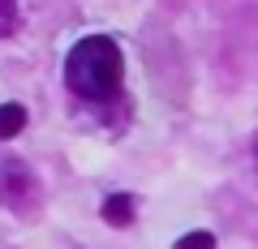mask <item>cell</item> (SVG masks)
Masks as SVG:
<instances>
[{
    "mask_svg": "<svg viewBox=\"0 0 258 249\" xmlns=\"http://www.w3.org/2000/svg\"><path fill=\"white\" fill-rule=\"evenodd\" d=\"M120 47L112 43L108 35H91L64 56V82L78 99H91V103H103L116 95L120 86Z\"/></svg>",
    "mask_w": 258,
    "mask_h": 249,
    "instance_id": "6da1fadb",
    "label": "cell"
},
{
    "mask_svg": "<svg viewBox=\"0 0 258 249\" xmlns=\"http://www.w3.org/2000/svg\"><path fill=\"white\" fill-rule=\"evenodd\" d=\"M22 129H26V108H22V103H5V108H0V142L18 138Z\"/></svg>",
    "mask_w": 258,
    "mask_h": 249,
    "instance_id": "277c9868",
    "label": "cell"
},
{
    "mask_svg": "<svg viewBox=\"0 0 258 249\" xmlns=\"http://www.w3.org/2000/svg\"><path fill=\"white\" fill-rule=\"evenodd\" d=\"M13 26H18V0H0V39L13 35Z\"/></svg>",
    "mask_w": 258,
    "mask_h": 249,
    "instance_id": "5b68a950",
    "label": "cell"
},
{
    "mask_svg": "<svg viewBox=\"0 0 258 249\" xmlns=\"http://www.w3.org/2000/svg\"><path fill=\"white\" fill-rule=\"evenodd\" d=\"M176 249H215V236L211 232H189V236L176 240Z\"/></svg>",
    "mask_w": 258,
    "mask_h": 249,
    "instance_id": "8992f818",
    "label": "cell"
},
{
    "mask_svg": "<svg viewBox=\"0 0 258 249\" xmlns=\"http://www.w3.org/2000/svg\"><path fill=\"white\" fill-rule=\"evenodd\" d=\"M134 211H138V202L129 194H112L108 202H103V223H112V228H129L134 223Z\"/></svg>",
    "mask_w": 258,
    "mask_h": 249,
    "instance_id": "3957f363",
    "label": "cell"
},
{
    "mask_svg": "<svg viewBox=\"0 0 258 249\" xmlns=\"http://www.w3.org/2000/svg\"><path fill=\"white\" fill-rule=\"evenodd\" d=\"M0 202L13 206V211L35 202V176H30V168H22V163L0 168Z\"/></svg>",
    "mask_w": 258,
    "mask_h": 249,
    "instance_id": "7a4b0ae2",
    "label": "cell"
}]
</instances>
